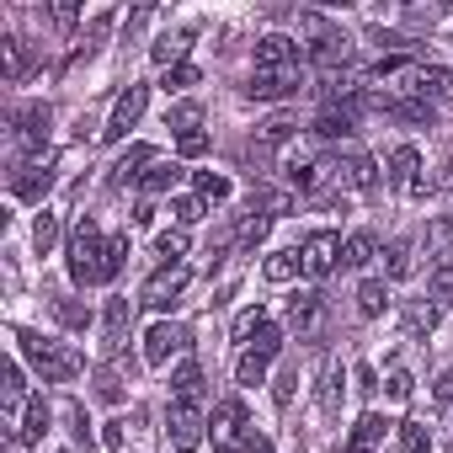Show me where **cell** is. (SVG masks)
Returning a JSON list of instances; mask_svg holds the SVG:
<instances>
[{"mask_svg":"<svg viewBox=\"0 0 453 453\" xmlns=\"http://www.w3.org/2000/svg\"><path fill=\"white\" fill-rule=\"evenodd\" d=\"M294 384H299V368L288 363V368L278 373V384H273V400H278V405H288V400H294Z\"/></svg>","mask_w":453,"mask_h":453,"instance_id":"50","label":"cell"},{"mask_svg":"<svg viewBox=\"0 0 453 453\" xmlns=\"http://www.w3.org/2000/svg\"><path fill=\"white\" fill-rule=\"evenodd\" d=\"M102 442H107V453H123V421H107Z\"/></svg>","mask_w":453,"mask_h":453,"instance_id":"56","label":"cell"},{"mask_svg":"<svg viewBox=\"0 0 453 453\" xmlns=\"http://www.w3.org/2000/svg\"><path fill=\"white\" fill-rule=\"evenodd\" d=\"M288 139H299V118H288V112H278V118H267V123L257 128V144H262V150H278V144H288Z\"/></svg>","mask_w":453,"mask_h":453,"instance_id":"24","label":"cell"},{"mask_svg":"<svg viewBox=\"0 0 453 453\" xmlns=\"http://www.w3.org/2000/svg\"><path fill=\"white\" fill-rule=\"evenodd\" d=\"M54 320H59L65 331H86V326H91V310L75 304V299H54Z\"/></svg>","mask_w":453,"mask_h":453,"instance_id":"35","label":"cell"},{"mask_svg":"<svg viewBox=\"0 0 453 453\" xmlns=\"http://www.w3.org/2000/svg\"><path fill=\"white\" fill-rule=\"evenodd\" d=\"M299 257H304V278H331L336 262H342V235L336 230H315Z\"/></svg>","mask_w":453,"mask_h":453,"instance_id":"5","label":"cell"},{"mask_svg":"<svg viewBox=\"0 0 453 453\" xmlns=\"http://www.w3.org/2000/svg\"><path fill=\"white\" fill-rule=\"evenodd\" d=\"M165 123H171L176 134H197V123H203V107H197V102H176V107L165 112Z\"/></svg>","mask_w":453,"mask_h":453,"instance_id":"38","label":"cell"},{"mask_svg":"<svg viewBox=\"0 0 453 453\" xmlns=\"http://www.w3.org/2000/svg\"><path fill=\"white\" fill-rule=\"evenodd\" d=\"M251 208H257V213H267V219H283V213H294V197H288V192H267V187H262Z\"/></svg>","mask_w":453,"mask_h":453,"instance_id":"41","label":"cell"},{"mask_svg":"<svg viewBox=\"0 0 453 453\" xmlns=\"http://www.w3.org/2000/svg\"><path fill=\"white\" fill-rule=\"evenodd\" d=\"M102 251H107V241L96 235V224L81 219L75 235H70V257H65V267H70V278H75L81 288H86V283H102Z\"/></svg>","mask_w":453,"mask_h":453,"instance_id":"2","label":"cell"},{"mask_svg":"<svg viewBox=\"0 0 453 453\" xmlns=\"http://www.w3.org/2000/svg\"><path fill=\"white\" fill-rule=\"evenodd\" d=\"M235 379L251 389V384H267V357H257V352H241V363H235Z\"/></svg>","mask_w":453,"mask_h":453,"instance_id":"43","label":"cell"},{"mask_svg":"<svg viewBox=\"0 0 453 453\" xmlns=\"http://www.w3.org/2000/svg\"><path fill=\"white\" fill-rule=\"evenodd\" d=\"M331 181H336L342 192H368V187L379 181V165H373V155L347 150V155H336V160H331Z\"/></svg>","mask_w":453,"mask_h":453,"instance_id":"3","label":"cell"},{"mask_svg":"<svg viewBox=\"0 0 453 453\" xmlns=\"http://www.w3.org/2000/svg\"><path fill=\"white\" fill-rule=\"evenodd\" d=\"M262 326H267V315H262V304H251V310H241V315H235V342H251V336H257Z\"/></svg>","mask_w":453,"mask_h":453,"instance_id":"46","label":"cell"},{"mask_svg":"<svg viewBox=\"0 0 453 453\" xmlns=\"http://www.w3.org/2000/svg\"><path fill=\"white\" fill-rule=\"evenodd\" d=\"M251 352H257V357H278V352H283V331H278V326H262Z\"/></svg>","mask_w":453,"mask_h":453,"instance_id":"48","label":"cell"},{"mask_svg":"<svg viewBox=\"0 0 453 453\" xmlns=\"http://www.w3.org/2000/svg\"><path fill=\"white\" fill-rule=\"evenodd\" d=\"M384 304H389L384 283H379V278H368V283L357 288V315H363V320H379V315H384Z\"/></svg>","mask_w":453,"mask_h":453,"instance_id":"31","label":"cell"},{"mask_svg":"<svg viewBox=\"0 0 453 453\" xmlns=\"http://www.w3.org/2000/svg\"><path fill=\"white\" fill-rule=\"evenodd\" d=\"M384 395H389V400H411V373H405V368H395V373L384 379Z\"/></svg>","mask_w":453,"mask_h":453,"instance_id":"52","label":"cell"},{"mask_svg":"<svg viewBox=\"0 0 453 453\" xmlns=\"http://www.w3.org/2000/svg\"><path fill=\"white\" fill-rule=\"evenodd\" d=\"M352 379H357V395H368V400L379 395V373H373L368 363H357V368H352Z\"/></svg>","mask_w":453,"mask_h":453,"instance_id":"53","label":"cell"},{"mask_svg":"<svg viewBox=\"0 0 453 453\" xmlns=\"http://www.w3.org/2000/svg\"><path fill=\"white\" fill-rule=\"evenodd\" d=\"M426 257H437V267H453V219L426 224Z\"/></svg>","mask_w":453,"mask_h":453,"instance_id":"23","label":"cell"},{"mask_svg":"<svg viewBox=\"0 0 453 453\" xmlns=\"http://www.w3.org/2000/svg\"><path fill=\"white\" fill-rule=\"evenodd\" d=\"M165 432H171V448L176 453H192L203 442V405L197 400H176L171 416H165Z\"/></svg>","mask_w":453,"mask_h":453,"instance_id":"4","label":"cell"},{"mask_svg":"<svg viewBox=\"0 0 453 453\" xmlns=\"http://www.w3.org/2000/svg\"><path fill=\"white\" fill-rule=\"evenodd\" d=\"M357 128V102H326L320 118H315V134L320 139H347Z\"/></svg>","mask_w":453,"mask_h":453,"instance_id":"17","label":"cell"},{"mask_svg":"<svg viewBox=\"0 0 453 453\" xmlns=\"http://www.w3.org/2000/svg\"><path fill=\"white\" fill-rule=\"evenodd\" d=\"M6 432H12V442H22V448L43 442V432H49V405H43V395H33V400L22 405V416H17Z\"/></svg>","mask_w":453,"mask_h":453,"instance_id":"15","label":"cell"},{"mask_svg":"<svg viewBox=\"0 0 453 453\" xmlns=\"http://www.w3.org/2000/svg\"><path fill=\"white\" fill-rule=\"evenodd\" d=\"M384 176H389L400 192H411V197H426V192H432V181L421 176V155H416L411 144H400V150L389 155V171H384Z\"/></svg>","mask_w":453,"mask_h":453,"instance_id":"7","label":"cell"},{"mask_svg":"<svg viewBox=\"0 0 453 453\" xmlns=\"http://www.w3.org/2000/svg\"><path fill=\"white\" fill-rule=\"evenodd\" d=\"M299 70H257L251 75V86H246V96L251 102H283V96H299Z\"/></svg>","mask_w":453,"mask_h":453,"instance_id":"9","label":"cell"},{"mask_svg":"<svg viewBox=\"0 0 453 453\" xmlns=\"http://www.w3.org/2000/svg\"><path fill=\"white\" fill-rule=\"evenodd\" d=\"M65 421H70V432H75L81 442H91V421H86V411H81V405H70V411H65Z\"/></svg>","mask_w":453,"mask_h":453,"instance_id":"54","label":"cell"},{"mask_svg":"<svg viewBox=\"0 0 453 453\" xmlns=\"http://www.w3.org/2000/svg\"><path fill=\"white\" fill-rule=\"evenodd\" d=\"M17 347L27 352V363L49 379V384H70L81 368H86V357L75 352V347H65V342H49V336H38V331H27V326H17Z\"/></svg>","mask_w":453,"mask_h":453,"instance_id":"1","label":"cell"},{"mask_svg":"<svg viewBox=\"0 0 453 453\" xmlns=\"http://www.w3.org/2000/svg\"><path fill=\"white\" fill-rule=\"evenodd\" d=\"M171 213H176V224H197L208 213V203L203 197H171Z\"/></svg>","mask_w":453,"mask_h":453,"instance_id":"47","label":"cell"},{"mask_svg":"<svg viewBox=\"0 0 453 453\" xmlns=\"http://www.w3.org/2000/svg\"><path fill=\"white\" fill-rule=\"evenodd\" d=\"M0 70H6V81H22L27 75V49L17 38H0Z\"/></svg>","mask_w":453,"mask_h":453,"instance_id":"33","label":"cell"},{"mask_svg":"<svg viewBox=\"0 0 453 453\" xmlns=\"http://www.w3.org/2000/svg\"><path fill=\"white\" fill-rule=\"evenodd\" d=\"M384 432H389V421H384L379 411H368V416L352 426V442H347V453H373V448L384 442Z\"/></svg>","mask_w":453,"mask_h":453,"instance_id":"22","label":"cell"},{"mask_svg":"<svg viewBox=\"0 0 453 453\" xmlns=\"http://www.w3.org/2000/svg\"><path fill=\"white\" fill-rule=\"evenodd\" d=\"M123 262H128V241H107V251H102V283H112L123 273Z\"/></svg>","mask_w":453,"mask_h":453,"instance_id":"44","label":"cell"},{"mask_svg":"<svg viewBox=\"0 0 453 453\" xmlns=\"http://www.w3.org/2000/svg\"><path fill=\"white\" fill-rule=\"evenodd\" d=\"M437 326V304H405V331L411 336H426Z\"/></svg>","mask_w":453,"mask_h":453,"instance_id":"42","label":"cell"},{"mask_svg":"<svg viewBox=\"0 0 453 453\" xmlns=\"http://www.w3.org/2000/svg\"><path fill=\"white\" fill-rule=\"evenodd\" d=\"M144 102H150V86H128V91L118 96V107H112V118H107V128H102V139H107V144L123 139V134L144 118Z\"/></svg>","mask_w":453,"mask_h":453,"instance_id":"10","label":"cell"},{"mask_svg":"<svg viewBox=\"0 0 453 453\" xmlns=\"http://www.w3.org/2000/svg\"><path fill=\"white\" fill-rule=\"evenodd\" d=\"M187 86H197V65H171L165 70V91H187Z\"/></svg>","mask_w":453,"mask_h":453,"instance_id":"49","label":"cell"},{"mask_svg":"<svg viewBox=\"0 0 453 453\" xmlns=\"http://www.w3.org/2000/svg\"><path fill=\"white\" fill-rule=\"evenodd\" d=\"M181 347H187V331L171 326V320H155V326L144 331V363H150V368H165L171 352H181Z\"/></svg>","mask_w":453,"mask_h":453,"instance_id":"11","label":"cell"},{"mask_svg":"<svg viewBox=\"0 0 453 453\" xmlns=\"http://www.w3.org/2000/svg\"><path fill=\"white\" fill-rule=\"evenodd\" d=\"M411 267H416V262H411V241H389V246H384V278L400 283V278H411Z\"/></svg>","mask_w":453,"mask_h":453,"instance_id":"30","label":"cell"},{"mask_svg":"<svg viewBox=\"0 0 453 453\" xmlns=\"http://www.w3.org/2000/svg\"><path fill=\"white\" fill-rule=\"evenodd\" d=\"M400 442H405V453H432V432L421 421H400Z\"/></svg>","mask_w":453,"mask_h":453,"instance_id":"45","label":"cell"},{"mask_svg":"<svg viewBox=\"0 0 453 453\" xmlns=\"http://www.w3.org/2000/svg\"><path fill=\"white\" fill-rule=\"evenodd\" d=\"M442 181H448V187H453V160H448V165H442Z\"/></svg>","mask_w":453,"mask_h":453,"instance_id":"60","label":"cell"},{"mask_svg":"<svg viewBox=\"0 0 453 453\" xmlns=\"http://www.w3.org/2000/svg\"><path fill=\"white\" fill-rule=\"evenodd\" d=\"M262 273H267V283H294V278L304 273V257H299V251H273Z\"/></svg>","mask_w":453,"mask_h":453,"instance_id":"27","label":"cell"},{"mask_svg":"<svg viewBox=\"0 0 453 453\" xmlns=\"http://www.w3.org/2000/svg\"><path fill=\"white\" fill-rule=\"evenodd\" d=\"M251 453H273V442H267V437H257V432H251Z\"/></svg>","mask_w":453,"mask_h":453,"instance_id":"59","label":"cell"},{"mask_svg":"<svg viewBox=\"0 0 453 453\" xmlns=\"http://www.w3.org/2000/svg\"><path fill=\"white\" fill-rule=\"evenodd\" d=\"M176 150H181V160H197V155L208 150V134H203V128H197V134H181V139H176Z\"/></svg>","mask_w":453,"mask_h":453,"instance_id":"51","label":"cell"},{"mask_svg":"<svg viewBox=\"0 0 453 453\" xmlns=\"http://www.w3.org/2000/svg\"><path fill=\"white\" fill-rule=\"evenodd\" d=\"M144 165H155V150H150V144H128V150L112 160V176H107V187H112V192H123L128 181H144Z\"/></svg>","mask_w":453,"mask_h":453,"instance_id":"13","label":"cell"},{"mask_svg":"<svg viewBox=\"0 0 453 453\" xmlns=\"http://www.w3.org/2000/svg\"><path fill=\"white\" fill-rule=\"evenodd\" d=\"M75 17H81V6H70V0L54 6V27H75Z\"/></svg>","mask_w":453,"mask_h":453,"instance_id":"55","label":"cell"},{"mask_svg":"<svg viewBox=\"0 0 453 453\" xmlns=\"http://www.w3.org/2000/svg\"><path fill=\"white\" fill-rule=\"evenodd\" d=\"M171 389H176V400H197V395H203V368H197V363H181V368L171 373Z\"/></svg>","mask_w":453,"mask_h":453,"instance_id":"34","label":"cell"},{"mask_svg":"<svg viewBox=\"0 0 453 453\" xmlns=\"http://www.w3.org/2000/svg\"><path fill=\"white\" fill-rule=\"evenodd\" d=\"M426 299L437 310H453V267H432V283H426Z\"/></svg>","mask_w":453,"mask_h":453,"instance_id":"37","label":"cell"},{"mask_svg":"<svg viewBox=\"0 0 453 453\" xmlns=\"http://www.w3.org/2000/svg\"><path fill=\"white\" fill-rule=\"evenodd\" d=\"M241 426H246V411H241V400H224V405L213 411V448H219V453H235V442H241Z\"/></svg>","mask_w":453,"mask_h":453,"instance_id":"16","label":"cell"},{"mask_svg":"<svg viewBox=\"0 0 453 453\" xmlns=\"http://www.w3.org/2000/svg\"><path fill=\"white\" fill-rule=\"evenodd\" d=\"M49 123H54L49 102H27V107L17 112V134H22V144H27V150H43V139H49Z\"/></svg>","mask_w":453,"mask_h":453,"instance_id":"20","label":"cell"},{"mask_svg":"<svg viewBox=\"0 0 453 453\" xmlns=\"http://www.w3.org/2000/svg\"><path fill=\"white\" fill-rule=\"evenodd\" d=\"M176 181H181V165H160V160H155L139 187H144V197H160V192H176Z\"/></svg>","mask_w":453,"mask_h":453,"instance_id":"29","label":"cell"},{"mask_svg":"<svg viewBox=\"0 0 453 453\" xmlns=\"http://www.w3.org/2000/svg\"><path fill=\"white\" fill-rule=\"evenodd\" d=\"M320 320H326V299H320L315 288L294 294V304H288V326L299 331V342H310V336L320 331Z\"/></svg>","mask_w":453,"mask_h":453,"instance_id":"14","label":"cell"},{"mask_svg":"<svg viewBox=\"0 0 453 453\" xmlns=\"http://www.w3.org/2000/svg\"><path fill=\"white\" fill-rule=\"evenodd\" d=\"M33 246H38V257H49V251L59 246V219H54V213H38V224H33Z\"/></svg>","mask_w":453,"mask_h":453,"instance_id":"40","label":"cell"},{"mask_svg":"<svg viewBox=\"0 0 453 453\" xmlns=\"http://www.w3.org/2000/svg\"><path fill=\"white\" fill-rule=\"evenodd\" d=\"M437 400H448V405H453V373H442V379H437Z\"/></svg>","mask_w":453,"mask_h":453,"instance_id":"58","label":"cell"},{"mask_svg":"<svg viewBox=\"0 0 453 453\" xmlns=\"http://www.w3.org/2000/svg\"><path fill=\"white\" fill-rule=\"evenodd\" d=\"M192 187L203 203H224L230 197V176H219V171H192Z\"/></svg>","mask_w":453,"mask_h":453,"instance_id":"32","label":"cell"},{"mask_svg":"<svg viewBox=\"0 0 453 453\" xmlns=\"http://www.w3.org/2000/svg\"><path fill=\"white\" fill-rule=\"evenodd\" d=\"M107 27H112V17H107V12H102V17H96V22H91V27H86V49H91V43H96V38H107Z\"/></svg>","mask_w":453,"mask_h":453,"instance_id":"57","label":"cell"},{"mask_svg":"<svg viewBox=\"0 0 453 453\" xmlns=\"http://www.w3.org/2000/svg\"><path fill=\"white\" fill-rule=\"evenodd\" d=\"M187 43H192V27H187V33H171V38H160V43H150V59H155V65H165V70H171V59H176V65H187V59H181V54H187Z\"/></svg>","mask_w":453,"mask_h":453,"instance_id":"28","label":"cell"},{"mask_svg":"<svg viewBox=\"0 0 453 453\" xmlns=\"http://www.w3.org/2000/svg\"><path fill=\"white\" fill-rule=\"evenodd\" d=\"M187 246H192V241H187V230H165V235L155 241V257H165V267H176V262L187 257Z\"/></svg>","mask_w":453,"mask_h":453,"instance_id":"39","label":"cell"},{"mask_svg":"<svg viewBox=\"0 0 453 453\" xmlns=\"http://www.w3.org/2000/svg\"><path fill=\"white\" fill-rule=\"evenodd\" d=\"M187 283H192V267H181V262H176V267H160V273L144 283V299H139V304H150V310H171V304L187 294Z\"/></svg>","mask_w":453,"mask_h":453,"instance_id":"6","label":"cell"},{"mask_svg":"<svg viewBox=\"0 0 453 453\" xmlns=\"http://www.w3.org/2000/svg\"><path fill=\"white\" fill-rule=\"evenodd\" d=\"M128 320H134V299H107V315H102V352L112 357L118 347H123V331H128Z\"/></svg>","mask_w":453,"mask_h":453,"instance_id":"18","label":"cell"},{"mask_svg":"<svg viewBox=\"0 0 453 453\" xmlns=\"http://www.w3.org/2000/svg\"><path fill=\"white\" fill-rule=\"evenodd\" d=\"M342 384H347V373H342V368H326V384H320V416H336V411H342Z\"/></svg>","mask_w":453,"mask_h":453,"instance_id":"36","label":"cell"},{"mask_svg":"<svg viewBox=\"0 0 453 453\" xmlns=\"http://www.w3.org/2000/svg\"><path fill=\"white\" fill-rule=\"evenodd\" d=\"M373 251H379V241H373L368 230H357V235H347V241H342V267H368V262H373Z\"/></svg>","mask_w":453,"mask_h":453,"instance_id":"26","label":"cell"},{"mask_svg":"<svg viewBox=\"0 0 453 453\" xmlns=\"http://www.w3.org/2000/svg\"><path fill=\"white\" fill-rule=\"evenodd\" d=\"M416 96L421 102H453V70H442V65H421V75H416Z\"/></svg>","mask_w":453,"mask_h":453,"instance_id":"21","label":"cell"},{"mask_svg":"<svg viewBox=\"0 0 453 453\" xmlns=\"http://www.w3.org/2000/svg\"><path fill=\"white\" fill-rule=\"evenodd\" d=\"M304 54H310V65H320V70H326V75H331V70H336V65H342V70H347V54H352V49H347V38H342V33H336V27H331V33H320V38H315V43H304Z\"/></svg>","mask_w":453,"mask_h":453,"instance_id":"19","label":"cell"},{"mask_svg":"<svg viewBox=\"0 0 453 453\" xmlns=\"http://www.w3.org/2000/svg\"><path fill=\"white\" fill-rule=\"evenodd\" d=\"M54 187V155H43V160H27V165H17L12 171V192L22 197V203H43V192Z\"/></svg>","mask_w":453,"mask_h":453,"instance_id":"8","label":"cell"},{"mask_svg":"<svg viewBox=\"0 0 453 453\" xmlns=\"http://www.w3.org/2000/svg\"><path fill=\"white\" fill-rule=\"evenodd\" d=\"M267 230H273V219H267V213H257V208H251V213H246V219H241V230H235V246H241V251H257V246H262V241H267Z\"/></svg>","mask_w":453,"mask_h":453,"instance_id":"25","label":"cell"},{"mask_svg":"<svg viewBox=\"0 0 453 453\" xmlns=\"http://www.w3.org/2000/svg\"><path fill=\"white\" fill-rule=\"evenodd\" d=\"M257 70H299V38L267 33V38L257 43Z\"/></svg>","mask_w":453,"mask_h":453,"instance_id":"12","label":"cell"}]
</instances>
